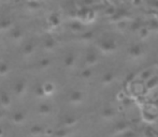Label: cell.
Wrapping results in <instances>:
<instances>
[{
    "mask_svg": "<svg viewBox=\"0 0 158 137\" xmlns=\"http://www.w3.org/2000/svg\"><path fill=\"white\" fill-rule=\"evenodd\" d=\"M130 54L132 55V56H139L140 54H141V49H140L139 46H135V47H132L130 49Z\"/></svg>",
    "mask_w": 158,
    "mask_h": 137,
    "instance_id": "6da1fadb",
    "label": "cell"
}]
</instances>
